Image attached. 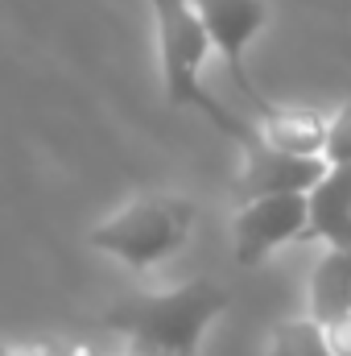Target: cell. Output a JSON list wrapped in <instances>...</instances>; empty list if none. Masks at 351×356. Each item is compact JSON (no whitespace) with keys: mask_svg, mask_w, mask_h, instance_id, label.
Listing matches in <instances>:
<instances>
[{"mask_svg":"<svg viewBox=\"0 0 351 356\" xmlns=\"http://www.w3.org/2000/svg\"><path fill=\"white\" fill-rule=\"evenodd\" d=\"M348 249H351V232H348Z\"/></svg>","mask_w":351,"mask_h":356,"instance_id":"15","label":"cell"},{"mask_svg":"<svg viewBox=\"0 0 351 356\" xmlns=\"http://www.w3.org/2000/svg\"><path fill=\"white\" fill-rule=\"evenodd\" d=\"M0 356H54V353H46V348H17V344L0 340Z\"/></svg>","mask_w":351,"mask_h":356,"instance_id":"13","label":"cell"},{"mask_svg":"<svg viewBox=\"0 0 351 356\" xmlns=\"http://www.w3.org/2000/svg\"><path fill=\"white\" fill-rule=\"evenodd\" d=\"M124 356H149V353H137V348H128V353H124Z\"/></svg>","mask_w":351,"mask_h":356,"instance_id":"14","label":"cell"},{"mask_svg":"<svg viewBox=\"0 0 351 356\" xmlns=\"http://www.w3.org/2000/svg\"><path fill=\"white\" fill-rule=\"evenodd\" d=\"M306 228V195H268L240 203L232 216V253L244 269L261 266L289 241H302Z\"/></svg>","mask_w":351,"mask_h":356,"instance_id":"4","label":"cell"},{"mask_svg":"<svg viewBox=\"0 0 351 356\" xmlns=\"http://www.w3.org/2000/svg\"><path fill=\"white\" fill-rule=\"evenodd\" d=\"M323 162H327V166H351V99L327 120Z\"/></svg>","mask_w":351,"mask_h":356,"instance_id":"11","label":"cell"},{"mask_svg":"<svg viewBox=\"0 0 351 356\" xmlns=\"http://www.w3.org/2000/svg\"><path fill=\"white\" fill-rule=\"evenodd\" d=\"M351 232V166H327L306 191V228L302 241L348 245Z\"/></svg>","mask_w":351,"mask_h":356,"instance_id":"8","label":"cell"},{"mask_svg":"<svg viewBox=\"0 0 351 356\" xmlns=\"http://www.w3.org/2000/svg\"><path fill=\"white\" fill-rule=\"evenodd\" d=\"M351 311V249L348 245H327L318 266L310 273V319L314 323H335Z\"/></svg>","mask_w":351,"mask_h":356,"instance_id":"9","label":"cell"},{"mask_svg":"<svg viewBox=\"0 0 351 356\" xmlns=\"http://www.w3.org/2000/svg\"><path fill=\"white\" fill-rule=\"evenodd\" d=\"M190 8H194L198 25L207 29L211 50L232 67V79H236L240 95H248V104H257L261 91L244 71V54L268 21V0H190Z\"/></svg>","mask_w":351,"mask_h":356,"instance_id":"5","label":"cell"},{"mask_svg":"<svg viewBox=\"0 0 351 356\" xmlns=\"http://www.w3.org/2000/svg\"><path fill=\"white\" fill-rule=\"evenodd\" d=\"M264 356H335L327 344V327L306 319H281L268 332V348Z\"/></svg>","mask_w":351,"mask_h":356,"instance_id":"10","label":"cell"},{"mask_svg":"<svg viewBox=\"0 0 351 356\" xmlns=\"http://www.w3.org/2000/svg\"><path fill=\"white\" fill-rule=\"evenodd\" d=\"M240 154H244V166L232 178V203L236 207L252 203V199H268V195H306L327 170L323 158L281 154V149L264 145L261 137L248 149H240Z\"/></svg>","mask_w":351,"mask_h":356,"instance_id":"6","label":"cell"},{"mask_svg":"<svg viewBox=\"0 0 351 356\" xmlns=\"http://www.w3.org/2000/svg\"><path fill=\"white\" fill-rule=\"evenodd\" d=\"M252 108H257V133L264 145L281 154H298V158H323L327 116H318L314 108H298V104H273L264 95Z\"/></svg>","mask_w":351,"mask_h":356,"instance_id":"7","label":"cell"},{"mask_svg":"<svg viewBox=\"0 0 351 356\" xmlns=\"http://www.w3.org/2000/svg\"><path fill=\"white\" fill-rule=\"evenodd\" d=\"M149 13H153V29H157V58H162L166 99L174 108H194L232 145L248 149L261 137L257 124L240 120L223 99H215L207 91V83H203V63L211 54V42H207V29L198 25L190 0H149Z\"/></svg>","mask_w":351,"mask_h":356,"instance_id":"2","label":"cell"},{"mask_svg":"<svg viewBox=\"0 0 351 356\" xmlns=\"http://www.w3.org/2000/svg\"><path fill=\"white\" fill-rule=\"evenodd\" d=\"M327 344H331L335 356H351V311L343 315V319L327 323Z\"/></svg>","mask_w":351,"mask_h":356,"instance_id":"12","label":"cell"},{"mask_svg":"<svg viewBox=\"0 0 351 356\" xmlns=\"http://www.w3.org/2000/svg\"><path fill=\"white\" fill-rule=\"evenodd\" d=\"M232 307V294L211 282L194 277L166 294H128L103 311V327L124 336L128 348L149 356H198L207 327Z\"/></svg>","mask_w":351,"mask_h":356,"instance_id":"1","label":"cell"},{"mask_svg":"<svg viewBox=\"0 0 351 356\" xmlns=\"http://www.w3.org/2000/svg\"><path fill=\"white\" fill-rule=\"evenodd\" d=\"M198 207L182 195H141L91 228V249L124 261L128 269H149L186 245Z\"/></svg>","mask_w":351,"mask_h":356,"instance_id":"3","label":"cell"}]
</instances>
